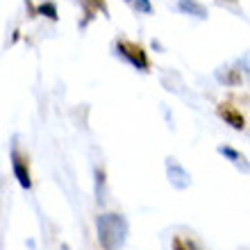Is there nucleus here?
<instances>
[{
  "label": "nucleus",
  "instance_id": "f257e3e1",
  "mask_svg": "<svg viewBox=\"0 0 250 250\" xmlns=\"http://www.w3.org/2000/svg\"><path fill=\"white\" fill-rule=\"evenodd\" d=\"M130 223L123 214L116 211H105L96 218V237L103 250H121L127 241Z\"/></svg>",
  "mask_w": 250,
  "mask_h": 250
},
{
  "label": "nucleus",
  "instance_id": "f03ea898",
  "mask_svg": "<svg viewBox=\"0 0 250 250\" xmlns=\"http://www.w3.org/2000/svg\"><path fill=\"white\" fill-rule=\"evenodd\" d=\"M116 50H119L121 57L130 62L134 68H139L141 73H148V68H150V62H148V53H146V50L139 46V43H132V41L121 39L119 43H116Z\"/></svg>",
  "mask_w": 250,
  "mask_h": 250
},
{
  "label": "nucleus",
  "instance_id": "7ed1b4c3",
  "mask_svg": "<svg viewBox=\"0 0 250 250\" xmlns=\"http://www.w3.org/2000/svg\"><path fill=\"white\" fill-rule=\"evenodd\" d=\"M12 171L19 180V185L23 189H32V178H30V168H27V162L25 157L19 152L16 146H12Z\"/></svg>",
  "mask_w": 250,
  "mask_h": 250
},
{
  "label": "nucleus",
  "instance_id": "20e7f679",
  "mask_svg": "<svg viewBox=\"0 0 250 250\" xmlns=\"http://www.w3.org/2000/svg\"><path fill=\"white\" fill-rule=\"evenodd\" d=\"M166 173H168V180H171V185L175 189H187L191 185V175L180 166L178 159H173V157L166 159Z\"/></svg>",
  "mask_w": 250,
  "mask_h": 250
},
{
  "label": "nucleus",
  "instance_id": "39448f33",
  "mask_svg": "<svg viewBox=\"0 0 250 250\" xmlns=\"http://www.w3.org/2000/svg\"><path fill=\"white\" fill-rule=\"evenodd\" d=\"M218 116L225 121L228 125H232L234 130H246V119H244V114L239 112V109H234L232 105H218Z\"/></svg>",
  "mask_w": 250,
  "mask_h": 250
},
{
  "label": "nucleus",
  "instance_id": "423d86ee",
  "mask_svg": "<svg viewBox=\"0 0 250 250\" xmlns=\"http://www.w3.org/2000/svg\"><path fill=\"white\" fill-rule=\"evenodd\" d=\"M178 9L182 14L196 16V19H207V7L200 5L198 0H178Z\"/></svg>",
  "mask_w": 250,
  "mask_h": 250
},
{
  "label": "nucleus",
  "instance_id": "0eeeda50",
  "mask_svg": "<svg viewBox=\"0 0 250 250\" xmlns=\"http://www.w3.org/2000/svg\"><path fill=\"white\" fill-rule=\"evenodd\" d=\"M96 198H98V205L105 203V171L103 168H96Z\"/></svg>",
  "mask_w": 250,
  "mask_h": 250
},
{
  "label": "nucleus",
  "instance_id": "6e6552de",
  "mask_svg": "<svg viewBox=\"0 0 250 250\" xmlns=\"http://www.w3.org/2000/svg\"><path fill=\"white\" fill-rule=\"evenodd\" d=\"M218 152H221V155H225V157H230L234 164H239V166H244V168H246V157H244V155H239L237 150H232V148H228V146H218Z\"/></svg>",
  "mask_w": 250,
  "mask_h": 250
},
{
  "label": "nucleus",
  "instance_id": "1a4fd4ad",
  "mask_svg": "<svg viewBox=\"0 0 250 250\" xmlns=\"http://www.w3.org/2000/svg\"><path fill=\"white\" fill-rule=\"evenodd\" d=\"M130 5L134 7V12H139V14H152L150 0H130Z\"/></svg>",
  "mask_w": 250,
  "mask_h": 250
},
{
  "label": "nucleus",
  "instance_id": "9d476101",
  "mask_svg": "<svg viewBox=\"0 0 250 250\" xmlns=\"http://www.w3.org/2000/svg\"><path fill=\"white\" fill-rule=\"evenodd\" d=\"M41 14H46L50 21H57V7H55V2H43V5L39 7Z\"/></svg>",
  "mask_w": 250,
  "mask_h": 250
},
{
  "label": "nucleus",
  "instance_id": "9b49d317",
  "mask_svg": "<svg viewBox=\"0 0 250 250\" xmlns=\"http://www.w3.org/2000/svg\"><path fill=\"white\" fill-rule=\"evenodd\" d=\"M89 2H91V5L96 7V9H100V12L105 14V16L109 14V9H107V2H105V0H89Z\"/></svg>",
  "mask_w": 250,
  "mask_h": 250
},
{
  "label": "nucleus",
  "instance_id": "f8f14e48",
  "mask_svg": "<svg viewBox=\"0 0 250 250\" xmlns=\"http://www.w3.org/2000/svg\"><path fill=\"white\" fill-rule=\"evenodd\" d=\"M173 250H187L185 241H182L180 237H173Z\"/></svg>",
  "mask_w": 250,
  "mask_h": 250
},
{
  "label": "nucleus",
  "instance_id": "ddd939ff",
  "mask_svg": "<svg viewBox=\"0 0 250 250\" xmlns=\"http://www.w3.org/2000/svg\"><path fill=\"white\" fill-rule=\"evenodd\" d=\"M185 246H187V250H200V248L196 246V241H191V239H187Z\"/></svg>",
  "mask_w": 250,
  "mask_h": 250
}]
</instances>
